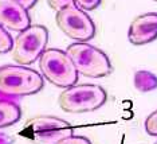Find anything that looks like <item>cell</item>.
<instances>
[{
    "instance_id": "obj_1",
    "label": "cell",
    "mask_w": 157,
    "mask_h": 144,
    "mask_svg": "<svg viewBox=\"0 0 157 144\" xmlns=\"http://www.w3.org/2000/svg\"><path fill=\"white\" fill-rule=\"evenodd\" d=\"M43 88V77L36 70L22 65L0 66V96L24 97L38 93Z\"/></svg>"
},
{
    "instance_id": "obj_2",
    "label": "cell",
    "mask_w": 157,
    "mask_h": 144,
    "mask_svg": "<svg viewBox=\"0 0 157 144\" xmlns=\"http://www.w3.org/2000/svg\"><path fill=\"white\" fill-rule=\"evenodd\" d=\"M78 74L90 78H102L112 73L113 67L109 57L102 50L86 42L71 43L66 50Z\"/></svg>"
},
{
    "instance_id": "obj_3",
    "label": "cell",
    "mask_w": 157,
    "mask_h": 144,
    "mask_svg": "<svg viewBox=\"0 0 157 144\" xmlns=\"http://www.w3.org/2000/svg\"><path fill=\"white\" fill-rule=\"evenodd\" d=\"M42 77L58 88H70L78 81V71L66 51L59 49H46L39 57Z\"/></svg>"
},
{
    "instance_id": "obj_4",
    "label": "cell",
    "mask_w": 157,
    "mask_h": 144,
    "mask_svg": "<svg viewBox=\"0 0 157 144\" xmlns=\"http://www.w3.org/2000/svg\"><path fill=\"white\" fill-rule=\"evenodd\" d=\"M22 135L35 144H55L74 135V127L54 116H35L24 123Z\"/></svg>"
},
{
    "instance_id": "obj_5",
    "label": "cell",
    "mask_w": 157,
    "mask_h": 144,
    "mask_svg": "<svg viewBox=\"0 0 157 144\" xmlns=\"http://www.w3.org/2000/svg\"><path fill=\"white\" fill-rule=\"evenodd\" d=\"M108 94L98 85H73L60 93L58 104L67 113H85L101 108L106 102Z\"/></svg>"
},
{
    "instance_id": "obj_6",
    "label": "cell",
    "mask_w": 157,
    "mask_h": 144,
    "mask_svg": "<svg viewBox=\"0 0 157 144\" xmlns=\"http://www.w3.org/2000/svg\"><path fill=\"white\" fill-rule=\"evenodd\" d=\"M48 42V31L44 26L31 24L20 31L13 39L11 55L12 59L22 66L34 63L46 50Z\"/></svg>"
},
{
    "instance_id": "obj_7",
    "label": "cell",
    "mask_w": 157,
    "mask_h": 144,
    "mask_svg": "<svg viewBox=\"0 0 157 144\" xmlns=\"http://www.w3.org/2000/svg\"><path fill=\"white\" fill-rule=\"evenodd\" d=\"M55 22L59 30L69 38L78 42H86L95 35V24L85 11L75 4L56 11Z\"/></svg>"
},
{
    "instance_id": "obj_8",
    "label": "cell",
    "mask_w": 157,
    "mask_h": 144,
    "mask_svg": "<svg viewBox=\"0 0 157 144\" xmlns=\"http://www.w3.org/2000/svg\"><path fill=\"white\" fill-rule=\"evenodd\" d=\"M128 38L132 45L141 46L157 38V14L148 12L137 16L130 23Z\"/></svg>"
},
{
    "instance_id": "obj_9",
    "label": "cell",
    "mask_w": 157,
    "mask_h": 144,
    "mask_svg": "<svg viewBox=\"0 0 157 144\" xmlns=\"http://www.w3.org/2000/svg\"><path fill=\"white\" fill-rule=\"evenodd\" d=\"M0 26L17 32L26 30L31 26L28 11L13 0H0Z\"/></svg>"
},
{
    "instance_id": "obj_10",
    "label": "cell",
    "mask_w": 157,
    "mask_h": 144,
    "mask_svg": "<svg viewBox=\"0 0 157 144\" xmlns=\"http://www.w3.org/2000/svg\"><path fill=\"white\" fill-rule=\"evenodd\" d=\"M22 109L15 101L0 98V128H6L19 121Z\"/></svg>"
},
{
    "instance_id": "obj_11",
    "label": "cell",
    "mask_w": 157,
    "mask_h": 144,
    "mask_svg": "<svg viewBox=\"0 0 157 144\" xmlns=\"http://www.w3.org/2000/svg\"><path fill=\"white\" fill-rule=\"evenodd\" d=\"M134 86L140 92H151L157 89V77L151 71L138 70L134 74Z\"/></svg>"
},
{
    "instance_id": "obj_12",
    "label": "cell",
    "mask_w": 157,
    "mask_h": 144,
    "mask_svg": "<svg viewBox=\"0 0 157 144\" xmlns=\"http://www.w3.org/2000/svg\"><path fill=\"white\" fill-rule=\"evenodd\" d=\"M12 43H13V39L10 35V32L0 26V54L11 51Z\"/></svg>"
},
{
    "instance_id": "obj_13",
    "label": "cell",
    "mask_w": 157,
    "mask_h": 144,
    "mask_svg": "<svg viewBox=\"0 0 157 144\" xmlns=\"http://www.w3.org/2000/svg\"><path fill=\"white\" fill-rule=\"evenodd\" d=\"M145 129L149 135L157 136V110L151 113L145 120Z\"/></svg>"
},
{
    "instance_id": "obj_14",
    "label": "cell",
    "mask_w": 157,
    "mask_h": 144,
    "mask_svg": "<svg viewBox=\"0 0 157 144\" xmlns=\"http://www.w3.org/2000/svg\"><path fill=\"white\" fill-rule=\"evenodd\" d=\"M102 0H74V4L82 11H93L101 4Z\"/></svg>"
},
{
    "instance_id": "obj_15",
    "label": "cell",
    "mask_w": 157,
    "mask_h": 144,
    "mask_svg": "<svg viewBox=\"0 0 157 144\" xmlns=\"http://www.w3.org/2000/svg\"><path fill=\"white\" fill-rule=\"evenodd\" d=\"M55 144H91L90 140L87 138H83V136H70V138L62 139L60 142L55 143Z\"/></svg>"
},
{
    "instance_id": "obj_16",
    "label": "cell",
    "mask_w": 157,
    "mask_h": 144,
    "mask_svg": "<svg viewBox=\"0 0 157 144\" xmlns=\"http://www.w3.org/2000/svg\"><path fill=\"white\" fill-rule=\"evenodd\" d=\"M47 4L51 7L52 10L59 11V10L65 8V7L74 4V0H47Z\"/></svg>"
},
{
    "instance_id": "obj_17",
    "label": "cell",
    "mask_w": 157,
    "mask_h": 144,
    "mask_svg": "<svg viewBox=\"0 0 157 144\" xmlns=\"http://www.w3.org/2000/svg\"><path fill=\"white\" fill-rule=\"evenodd\" d=\"M13 2H16V3H19L20 6L23 7V8H26L27 11L28 10H31L33 7L36 4V2L38 0H13Z\"/></svg>"
},
{
    "instance_id": "obj_18",
    "label": "cell",
    "mask_w": 157,
    "mask_h": 144,
    "mask_svg": "<svg viewBox=\"0 0 157 144\" xmlns=\"http://www.w3.org/2000/svg\"><path fill=\"white\" fill-rule=\"evenodd\" d=\"M12 143H13V140L11 136L0 132V144H12Z\"/></svg>"
},
{
    "instance_id": "obj_19",
    "label": "cell",
    "mask_w": 157,
    "mask_h": 144,
    "mask_svg": "<svg viewBox=\"0 0 157 144\" xmlns=\"http://www.w3.org/2000/svg\"><path fill=\"white\" fill-rule=\"evenodd\" d=\"M155 144H157V142H156V143H155Z\"/></svg>"
},
{
    "instance_id": "obj_20",
    "label": "cell",
    "mask_w": 157,
    "mask_h": 144,
    "mask_svg": "<svg viewBox=\"0 0 157 144\" xmlns=\"http://www.w3.org/2000/svg\"><path fill=\"white\" fill-rule=\"evenodd\" d=\"M155 2H157V0H155Z\"/></svg>"
}]
</instances>
